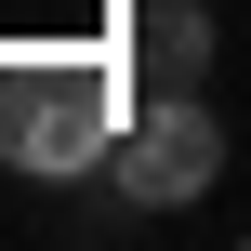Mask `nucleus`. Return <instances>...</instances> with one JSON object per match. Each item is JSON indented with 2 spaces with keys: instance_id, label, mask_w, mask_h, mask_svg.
Listing matches in <instances>:
<instances>
[{
  "instance_id": "2",
  "label": "nucleus",
  "mask_w": 251,
  "mask_h": 251,
  "mask_svg": "<svg viewBox=\"0 0 251 251\" xmlns=\"http://www.w3.org/2000/svg\"><path fill=\"white\" fill-rule=\"evenodd\" d=\"M106 172H119V199H146V212H185V199H212V172H225V119H212L199 93H146Z\"/></svg>"
},
{
  "instance_id": "3",
  "label": "nucleus",
  "mask_w": 251,
  "mask_h": 251,
  "mask_svg": "<svg viewBox=\"0 0 251 251\" xmlns=\"http://www.w3.org/2000/svg\"><path fill=\"white\" fill-rule=\"evenodd\" d=\"M132 53H146V79H159V93H199V79H212V13H199V0H159Z\"/></svg>"
},
{
  "instance_id": "1",
  "label": "nucleus",
  "mask_w": 251,
  "mask_h": 251,
  "mask_svg": "<svg viewBox=\"0 0 251 251\" xmlns=\"http://www.w3.org/2000/svg\"><path fill=\"white\" fill-rule=\"evenodd\" d=\"M119 132H132L119 53H0V159L13 172L66 185V172L119 159Z\"/></svg>"
}]
</instances>
